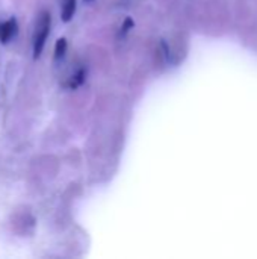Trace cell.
<instances>
[{"mask_svg": "<svg viewBox=\"0 0 257 259\" xmlns=\"http://www.w3.org/2000/svg\"><path fill=\"white\" fill-rule=\"evenodd\" d=\"M50 26H52V17L47 11H42L36 20V27L33 33V58L38 59L44 50L45 41L50 33Z\"/></svg>", "mask_w": 257, "mask_h": 259, "instance_id": "6da1fadb", "label": "cell"}, {"mask_svg": "<svg viewBox=\"0 0 257 259\" xmlns=\"http://www.w3.org/2000/svg\"><path fill=\"white\" fill-rule=\"evenodd\" d=\"M15 33H17V21L14 18L0 24V42H3V44L9 42Z\"/></svg>", "mask_w": 257, "mask_h": 259, "instance_id": "7a4b0ae2", "label": "cell"}, {"mask_svg": "<svg viewBox=\"0 0 257 259\" xmlns=\"http://www.w3.org/2000/svg\"><path fill=\"white\" fill-rule=\"evenodd\" d=\"M76 12V0H64L62 2V9H61V20L68 23Z\"/></svg>", "mask_w": 257, "mask_h": 259, "instance_id": "3957f363", "label": "cell"}, {"mask_svg": "<svg viewBox=\"0 0 257 259\" xmlns=\"http://www.w3.org/2000/svg\"><path fill=\"white\" fill-rule=\"evenodd\" d=\"M85 77H86V73H85L83 68H80L76 74L71 76V79H70V82H68V87H70L71 90H76L77 87H80V85L85 82Z\"/></svg>", "mask_w": 257, "mask_h": 259, "instance_id": "277c9868", "label": "cell"}, {"mask_svg": "<svg viewBox=\"0 0 257 259\" xmlns=\"http://www.w3.org/2000/svg\"><path fill=\"white\" fill-rule=\"evenodd\" d=\"M67 47H68L67 39H65V38H59V39L56 41V46H55V59L64 58V55H65V52H67Z\"/></svg>", "mask_w": 257, "mask_h": 259, "instance_id": "5b68a950", "label": "cell"}, {"mask_svg": "<svg viewBox=\"0 0 257 259\" xmlns=\"http://www.w3.org/2000/svg\"><path fill=\"white\" fill-rule=\"evenodd\" d=\"M133 24H135V23H133V20H132L130 17H127V18L123 21V24H121V30H120V33H123V35H124V33H127V32L133 27Z\"/></svg>", "mask_w": 257, "mask_h": 259, "instance_id": "8992f818", "label": "cell"}, {"mask_svg": "<svg viewBox=\"0 0 257 259\" xmlns=\"http://www.w3.org/2000/svg\"><path fill=\"white\" fill-rule=\"evenodd\" d=\"M85 2H92V0H85Z\"/></svg>", "mask_w": 257, "mask_h": 259, "instance_id": "52a82bcc", "label": "cell"}]
</instances>
